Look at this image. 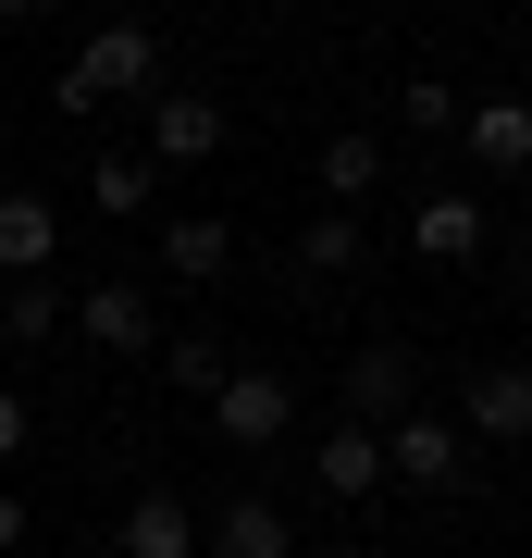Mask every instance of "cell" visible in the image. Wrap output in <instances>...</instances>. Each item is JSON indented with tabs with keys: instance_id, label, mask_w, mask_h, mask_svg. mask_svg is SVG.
<instances>
[{
	"instance_id": "cell-4",
	"label": "cell",
	"mask_w": 532,
	"mask_h": 558,
	"mask_svg": "<svg viewBox=\"0 0 532 558\" xmlns=\"http://www.w3.org/2000/svg\"><path fill=\"white\" fill-rule=\"evenodd\" d=\"M50 260H62V211L38 199V186H0V274H13V286H38Z\"/></svg>"
},
{
	"instance_id": "cell-1",
	"label": "cell",
	"mask_w": 532,
	"mask_h": 558,
	"mask_svg": "<svg viewBox=\"0 0 532 558\" xmlns=\"http://www.w3.org/2000/svg\"><path fill=\"white\" fill-rule=\"evenodd\" d=\"M124 87H161V38H149V25H99V38L75 50V75H62V112L124 100Z\"/></svg>"
},
{
	"instance_id": "cell-8",
	"label": "cell",
	"mask_w": 532,
	"mask_h": 558,
	"mask_svg": "<svg viewBox=\"0 0 532 558\" xmlns=\"http://www.w3.org/2000/svg\"><path fill=\"white\" fill-rule=\"evenodd\" d=\"M458 137H471L483 174H520V161H532V100H471V112H458Z\"/></svg>"
},
{
	"instance_id": "cell-12",
	"label": "cell",
	"mask_w": 532,
	"mask_h": 558,
	"mask_svg": "<svg viewBox=\"0 0 532 558\" xmlns=\"http://www.w3.org/2000/svg\"><path fill=\"white\" fill-rule=\"evenodd\" d=\"M285 546H297V534H285L273 497H236V509L211 521V558H285Z\"/></svg>"
},
{
	"instance_id": "cell-7",
	"label": "cell",
	"mask_w": 532,
	"mask_h": 558,
	"mask_svg": "<svg viewBox=\"0 0 532 558\" xmlns=\"http://www.w3.org/2000/svg\"><path fill=\"white\" fill-rule=\"evenodd\" d=\"M409 348H359L347 360V410H359V435H372V422H409Z\"/></svg>"
},
{
	"instance_id": "cell-5",
	"label": "cell",
	"mask_w": 532,
	"mask_h": 558,
	"mask_svg": "<svg viewBox=\"0 0 532 558\" xmlns=\"http://www.w3.org/2000/svg\"><path fill=\"white\" fill-rule=\"evenodd\" d=\"M149 149H161V161H211V149H223V100L161 87V100H149Z\"/></svg>"
},
{
	"instance_id": "cell-16",
	"label": "cell",
	"mask_w": 532,
	"mask_h": 558,
	"mask_svg": "<svg viewBox=\"0 0 532 558\" xmlns=\"http://www.w3.org/2000/svg\"><path fill=\"white\" fill-rule=\"evenodd\" d=\"M87 199H99V211H149V199H161V174H149V161H124V149H112V161L87 174Z\"/></svg>"
},
{
	"instance_id": "cell-11",
	"label": "cell",
	"mask_w": 532,
	"mask_h": 558,
	"mask_svg": "<svg viewBox=\"0 0 532 558\" xmlns=\"http://www.w3.org/2000/svg\"><path fill=\"white\" fill-rule=\"evenodd\" d=\"M124 558H198L186 497H137V509H124Z\"/></svg>"
},
{
	"instance_id": "cell-2",
	"label": "cell",
	"mask_w": 532,
	"mask_h": 558,
	"mask_svg": "<svg viewBox=\"0 0 532 558\" xmlns=\"http://www.w3.org/2000/svg\"><path fill=\"white\" fill-rule=\"evenodd\" d=\"M384 472H396V484H434V497H446V484L471 472V435H458L446 410H409V422H384Z\"/></svg>"
},
{
	"instance_id": "cell-23",
	"label": "cell",
	"mask_w": 532,
	"mask_h": 558,
	"mask_svg": "<svg viewBox=\"0 0 532 558\" xmlns=\"http://www.w3.org/2000/svg\"><path fill=\"white\" fill-rule=\"evenodd\" d=\"M520 274H532V236H520Z\"/></svg>"
},
{
	"instance_id": "cell-14",
	"label": "cell",
	"mask_w": 532,
	"mask_h": 558,
	"mask_svg": "<svg viewBox=\"0 0 532 558\" xmlns=\"http://www.w3.org/2000/svg\"><path fill=\"white\" fill-rule=\"evenodd\" d=\"M161 260H174V274H186V286H211V274H223V260H236V223H223V211H186V223H174V236H161Z\"/></svg>"
},
{
	"instance_id": "cell-22",
	"label": "cell",
	"mask_w": 532,
	"mask_h": 558,
	"mask_svg": "<svg viewBox=\"0 0 532 558\" xmlns=\"http://www.w3.org/2000/svg\"><path fill=\"white\" fill-rule=\"evenodd\" d=\"M0 546H25V497H13V484H0Z\"/></svg>"
},
{
	"instance_id": "cell-21",
	"label": "cell",
	"mask_w": 532,
	"mask_h": 558,
	"mask_svg": "<svg viewBox=\"0 0 532 558\" xmlns=\"http://www.w3.org/2000/svg\"><path fill=\"white\" fill-rule=\"evenodd\" d=\"M25 435H38V410H25V398H13V385H0V459H13Z\"/></svg>"
},
{
	"instance_id": "cell-19",
	"label": "cell",
	"mask_w": 532,
	"mask_h": 558,
	"mask_svg": "<svg viewBox=\"0 0 532 558\" xmlns=\"http://www.w3.org/2000/svg\"><path fill=\"white\" fill-rule=\"evenodd\" d=\"M396 124H409V137H446V124H458V87H434V75H421L409 100H396Z\"/></svg>"
},
{
	"instance_id": "cell-18",
	"label": "cell",
	"mask_w": 532,
	"mask_h": 558,
	"mask_svg": "<svg viewBox=\"0 0 532 558\" xmlns=\"http://www.w3.org/2000/svg\"><path fill=\"white\" fill-rule=\"evenodd\" d=\"M50 323H62V299H50V274H38V286H13V299H0V336H25V348H38Z\"/></svg>"
},
{
	"instance_id": "cell-13",
	"label": "cell",
	"mask_w": 532,
	"mask_h": 558,
	"mask_svg": "<svg viewBox=\"0 0 532 558\" xmlns=\"http://www.w3.org/2000/svg\"><path fill=\"white\" fill-rule=\"evenodd\" d=\"M372 484H384V435L335 422V435H322V497H372Z\"/></svg>"
},
{
	"instance_id": "cell-10",
	"label": "cell",
	"mask_w": 532,
	"mask_h": 558,
	"mask_svg": "<svg viewBox=\"0 0 532 558\" xmlns=\"http://www.w3.org/2000/svg\"><path fill=\"white\" fill-rule=\"evenodd\" d=\"M75 323H87L112 360H137V348H149V299H137V286H87V299H75Z\"/></svg>"
},
{
	"instance_id": "cell-3",
	"label": "cell",
	"mask_w": 532,
	"mask_h": 558,
	"mask_svg": "<svg viewBox=\"0 0 532 558\" xmlns=\"http://www.w3.org/2000/svg\"><path fill=\"white\" fill-rule=\"evenodd\" d=\"M285 422H297V385H285V373H223V385H211V435H223V447H273Z\"/></svg>"
},
{
	"instance_id": "cell-17",
	"label": "cell",
	"mask_w": 532,
	"mask_h": 558,
	"mask_svg": "<svg viewBox=\"0 0 532 558\" xmlns=\"http://www.w3.org/2000/svg\"><path fill=\"white\" fill-rule=\"evenodd\" d=\"M297 260H310V274H359V211H322L310 236H297Z\"/></svg>"
},
{
	"instance_id": "cell-6",
	"label": "cell",
	"mask_w": 532,
	"mask_h": 558,
	"mask_svg": "<svg viewBox=\"0 0 532 558\" xmlns=\"http://www.w3.org/2000/svg\"><path fill=\"white\" fill-rule=\"evenodd\" d=\"M458 435L520 447V435H532V373H471V398H458Z\"/></svg>"
},
{
	"instance_id": "cell-20",
	"label": "cell",
	"mask_w": 532,
	"mask_h": 558,
	"mask_svg": "<svg viewBox=\"0 0 532 558\" xmlns=\"http://www.w3.org/2000/svg\"><path fill=\"white\" fill-rule=\"evenodd\" d=\"M174 385H198V398H211V385H223V348H211V336H174Z\"/></svg>"
},
{
	"instance_id": "cell-15",
	"label": "cell",
	"mask_w": 532,
	"mask_h": 558,
	"mask_svg": "<svg viewBox=\"0 0 532 558\" xmlns=\"http://www.w3.org/2000/svg\"><path fill=\"white\" fill-rule=\"evenodd\" d=\"M372 186H384V137H335V149H322V199H372Z\"/></svg>"
},
{
	"instance_id": "cell-9",
	"label": "cell",
	"mask_w": 532,
	"mask_h": 558,
	"mask_svg": "<svg viewBox=\"0 0 532 558\" xmlns=\"http://www.w3.org/2000/svg\"><path fill=\"white\" fill-rule=\"evenodd\" d=\"M409 248L421 260H483V199H421L409 211Z\"/></svg>"
}]
</instances>
